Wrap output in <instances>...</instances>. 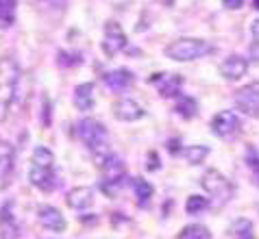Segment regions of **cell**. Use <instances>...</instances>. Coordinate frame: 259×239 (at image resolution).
I'll return each instance as SVG.
<instances>
[{
    "mask_svg": "<svg viewBox=\"0 0 259 239\" xmlns=\"http://www.w3.org/2000/svg\"><path fill=\"white\" fill-rule=\"evenodd\" d=\"M28 180L41 192H55L59 187V176L55 172V155L53 150L37 146L31 157V168H28Z\"/></svg>",
    "mask_w": 259,
    "mask_h": 239,
    "instance_id": "obj_1",
    "label": "cell"
},
{
    "mask_svg": "<svg viewBox=\"0 0 259 239\" xmlns=\"http://www.w3.org/2000/svg\"><path fill=\"white\" fill-rule=\"evenodd\" d=\"M76 130H78L81 141L85 144V148L94 155L96 165H100L107 157L111 155V150H109V133H107L105 124H100V122L94 120V118H85V120L78 122Z\"/></svg>",
    "mask_w": 259,
    "mask_h": 239,
    "instance_id": "obj_2",
    "label": "cell"
},
{
    "mask_svg": "<svg viewBox=\"0 0 259 239\" xmlns=\"http://www.w3.org/2000/svg\"><path fill=\"white\" fill-rule=\"evenodd\" d=\"M18 81H20V70L16 61L3 59L0 61V122H5L7 115H9L11 103L16 98Z\"/></svg>",
    "mask_w": 259,
    "mask_h": 239,
    "instance_id": "obj_3",
    "label": "cell"
},
{
    "mask_svg": "<svg viewBox=\"0 0 259 239\" xmlns=\"http://www.w3.org/2000/svg\"><path fill=\"white\" fill-rule=\"evenodd\" d=\"M211 43L198 37H181L165 46V57L172 61H196L211 53Z\"/></svg>",
    "mask_w": 259,
    "mask_h": 239,
    "instance_id": "obj_4",
    "label": "cell"
},
{
    "mask_svg": "<svg viewBox=\"0 0 259 239\" xmlns=\"http://www.w3.org/2000/svg\"><path fill=\"white\" fill-rule=\"evenodd\" d=\"M100 170H103V178H100V189H103L109 198H113L122 187L126 185V168H124V163H122V159L116 157L111 152L109 157L105 159L103 163L98 165Z\"/></svg>",
    "mask_w": 259,
    "mask_h": 239,
    "instance_id": "obj_5",
    "label": "cell"
},
{
    "mask_svg": "<svg viewBox=\"0 0 259 239\" xmlns=\"http://www.w3.org/2000/svg\"><path fill=\"white\" fill-rule=\"evenodd\" d=\"M200 185H203V189H205L207 196L211 198L213 207L227 205V202L233 198V194H235V187H233L231 180H229L222 172L213 170V168L207 170V172L203 174V178H200Z\"/></svg>",
    "mask_w": 259,
    "mask_h": 239,
    "instance_id": "obj_6",
    "label": "cell"
},
{
    "mask_svg": "<svg viewBox=\"0 0 259 239\" xmlns=\"http://www.w3.org/2000/svg\"><path fill=\"white\" fill-rule=\"evenodd\" d=\"M235 107L248 118H259V81L240 87L235 93Z\"/></svg>",
    "mask_w": 259,
    "mask_h": 239,
    "instance_id": "obj_7",
    "label": "cell"
},
{
    "mask_svg": "<svg viewBox=\"0 0 259 239\" xmlns=\"http://www.w3.org/2000/svg\"><path fill=\"white\" fill-rule=\"evenodd\" d=\"M126 48V33L116 20H109L105 24V35H103V50L107 57H116L118 53Z\"/></svg>",
    "mask_w": 259,
    "mask_h": 239,
    "instance_id": "obj_8",
    "label": "cell"
},
{
    "mask_svg": "<svg viewBox=\"0 0 259 239\" xmlns=\"http://www.w3.org/2000/svg\"><path fill=\"white\" fill-rule=\"evenodd\" d=\"M240 126L242 124H240V118H237L235 111H220V113H215L211 120V130L220 139H231V137H235Z\"/></svg>",
    "mask_w": 259,
    "mask_h": 239,
    "instance_id": "obj_9",
    "label": "cell"
},
{
    "mask_svg": "<svg viewBox=\"0 0 259 239\" xmlns=\"http://www.w3.org/2000/svg\"><path fill=\"white\" fill-rule=\"evenodd\" d=\"M16 172V148L9 141L0 139V189H7Z\"/></svg>",
    "mask_w": 259,
    "mask_h": 239,
    "instance_id": "obj_10",
    "label": "cell"
},
{
    "mask_svg": "<svg viewBox=\"0 0 259 239\" xmlns=\"http://www.w3.org/2000/svg\"><path fill=\"white\" fill-rule=\"evenodd\" d=\"M148 83L157 87V91H159L161 98H175V96H179V91H181L183 78L179 74H165V72H159V74L150 76Z\"/></svg>",
    "mask_w": 259,
    "mask_h": 239,
    "instance_id": "obj_11",
    "label": "cell"
},
{
    "mask_svg": "<svg viewBox=\"0 0 259 239\" xmlns=\"http://www.w3.org/2000/svg\"><path fill=\"white\" fill-rule=\"evenodd\" d=\"M37 220H39L41 226L48 228V230H53V233H63L66 226H68L63 213L57 207H50V205H41L37 209Z\"/></svg>",
    "mask_w": 259,
    "mask_h": 239,
    "instance_id": "obj_12",
    "label": "cell"
},
{
    "mask_svg": "<svg viewBox=\"0 0 259 239\" xmlns=\"http://www.w3.org/2000/svg\"><path fill=\"white\" fill-rule=\"evenodd\" d=\"M248 72V59L240 55H229L225 61L220 63V74L227 81H240V78Z\"/></svg>",
    "mask_w": 259,
    "mask_h": 239,
    "instance_id": "obj_13",
    "label": "cell"
},
{
    "mask_svg": "<svg viewBox=\"0 0 259 239\" xmlns=\"http://www.w3.org/2000/svg\"><path fill=\"white\" fill-rule=\"evenodd\" d=\"M66 202L70 209H74L78 213H88L94 207V192L90 187H74L66 196Z\"/></svg>",
    "mask_w": 259,
    "mask_h": 239,
    "instance_id": "obj_14",
    "label": "cell"
},
{
    "mask_svg": "<svg viewBox=\"0 0 259 239\" xmlns=\"http://www.w3.org/2000/svg\"><path fill=\"white\" fill-rule=\"evenodd\" d=\"M113 115L122 122H135L144 118V109L140 103H135L133 98H120L116 105H113Z\"/></svg>",
    "mask_w": 259,
    "mask_h": 239,
    "instance_id": "obj_15",
    "label": "cell"
},
{
    "mask_svg": "<svg viewBox=\"0 0 259 239\" xmlns=\"http://www.w3.org/2000/svg\"><path fill=\"white\" fill-rule=\"evenodd\" d=\"M105 85H107V89L109 91H116V93H122V91H126L128 87L133 85V74L128 72L126 68H120V70H111V72H107L105 74Z\"/></svg>",
    "mask_w": 259,
    "mask_h": 239,
    "instance_id": "obj_16",
    "label": "cell"
},
{
    "mask_svg": "<svg viewBox=\"0 0 259 239\" xmlns=\"http://www.w3.org/2000/svg\"><path fill=\"white\" fill-rule=\"evenodd\" d=\"M18 237H20V226L11 213V202H7L0 209V239H18Z\"/></svg>",
    "mask_w": 259,
    "mask_h": 239,
    "instance_id": "obj_17",
    "label": "cell"
},
{
    "mask_svg": "<svg viewBox=\"0 0 259 239\" xmlns=\"http://www.w3.org/2000/svg\"><path fill=\"white\" fill-rule=\"evenodd\" d=\"M94 83H81L74 89V107L78 111H92L94 109V103H96V93H94Z\"/></svg>",
    "mask_w": 259,
    "mask_h": 239,
    "instance_id": "obj_18",
    "label": "cell"
},
{
    "mask_svg": "<svg viewBox=\"0 0 259 239\" xmlns=\"http://www.w3.org/2000/svg\"><path fill=\"white\" fill-rule=\"evenodd\" d=\"M131 187H133V194H135V200H138V205L140 207H146L148 205V200L153 198V185L148 183L146 178H142V176H135L131 180Z\"/></svg>",
    "mask_w": 259,
    "mask_h": 239,
    "instance_id": "obj_19",
    "label": "cell"
},
{
    "mask_svg": "<svg viewBox=\"0 0 259 239\" xmlns=\"http://www.w3.org/2000/svg\"><path fill=\"white\" fill-rule=\"evenodd\" d=\"M253 237H255L253 222L246 220V217H240L229 226V239H253Z\"/></svg>",
    "mask_w": 259,
    "mask_h": 239,
    "instance_id": "obj_20",
    "label": "cell"
},
{
    "mask_svg": "<svg viewBox=\"0 0 259 239\" xmlns=\"http://www.w3.org/2000/svg\"><path fill=\"white\" fill-rule=\"evenodd\" d=\"M175 111L181 115L183 120H192V118H196V113H198V105L192 96H179L177 105H175Z\"/></svg>",
    "mask_w": 259,
    "mask_h": 239,
    "instance_id": "obj_21",
    "label": "cell"
},
{
    "mask_svg": "<svg viewBox=\"0 0 259 239\" xmlns=\"http://www.w3.org/2000/svg\"><path fill=\"white\" fill-rule=\"evenodd\" d=\"M16 0H0V28H9L16 22Z\"/></svg>",
    "mask_w": 259,
    "mask_h": 239,
    "instance_id": "obj_22",
    "label": "cell"
},
{
    "mask_svg": "<svg viewBox=\"0 0 259 239\" xmlns=\"http://www.w3.org/2000/svg\"><path fill=\"white\" fill-rule=\"evenodd\" d=\"M207 155H209V148L207 146H198V144H194V146H188V148H183V157H185V161L192 163V165H198V163H203Z\"/></svg>",
    "mask_w": 259,
    "mask_h": 239,
    "instance_id": "obj_23",
    "label": "cell"
},
{
    "mask_svg": "<svg viewBox=\"0 0 259 239\" xmlns=\"http://www.w3.org/2000/svg\"><path fill=\"white\" fill-rule=\"evenodd\" d=\"M207 207H209V200H207L205 196H198V194L190 196L188 202H185V211H188L190 215H198V213H203Z\"/></svg>",
    "mask_w": 259,
    "mask_h": 239,
    "instance_id": "obj_24",
    "label": "cell"
},
{
    "mask_svg": "<svg viewBox=\"0 0 259 239\" xmlns=\"http://www.w3.org/2000/svg\"><path fill=\"white\" fill-rule=\"evenodd\" d=\"M179 239H211V233L209 228L200 226V224H192V226H185L181 230Z\"/></svg>",
    "mask_w": 259,
    "mask_h": 239,
    "instance_id": "obj_25",
    "label": "cell"
},
{
    "mask_svg": "<svg viewBox=\"0 0 259 239\" xmlns=\"http://www.w3.org/2000/svg\"><path fill=\"white\" fill-rule=\"evenodd\" d=\"M246 161H248V165H250V170H253V174L259 178V155H255V150H248Z\"/></svg>",
    "mask_w": 259,
    "mask_h": 239,
    "instance_id": "obj_26",
    "label": "cell"
},
{
    "mask_svg": "<svg viewBox=\"0 0 259 239\" xmlns=\"http://www.w3.org/2000/svg\"><path fill=\"white\" fill-rule=\"evenodd\" d=\"M146 168H148L150 172L161 168V163H159V157H157V152H148V163H146Z\"/></svg>",
    "mask_w": 259,
    "mask_h": 239,
    "instance_id": "obj_27",
    "label": "cell"
},
{
    "mask_svg": "<svg viewBox=\"0 0 259 239\" xmlns=\"http://www.w3.org/2000/svg\"><path fill=\"white\" fill-rule=\"evenodd\" d=\"M248 57L253 63H259V41L253 39V43H250V48H248Z\"/></svg>",
    "mask_w": 259,
    "mask_h": 239,
    "instance_id": "obj_28",
    "label": "cell"
},
{
    "mask_svg": "<svg viewBox=\"0 0 259 239\" xmlns=\"http://www.w3.org/2000/svg\"><path fill=\"white\" fill-rule=\"evenodd\" d=\"M222 3H225L229 9H240V7L244 5V0H222Z\"/></svg>",
    "mask_w": 259,
    "mask_h": 239,
    "instance_id": "obj_29",
    "label": "cell"
},
{
    "mask_svg": "<svg viewBox=\"0 0 259 239\" xmlns=\"http://www.w3.org/2000/svg\"><path fill=\"white\" fill-rule=\"evenodd\" d=\"M250 33H253V39L259 41V18L253 22V24H250Z\"/></svg>",
    "mask_w": 259,
    "mask_h": 239,
    "instance_id": "obj_30",
    "label": "cell"
},
{
    "mask_svg": "<svg viewBox=\"0 0 259 239\" xmlns=\"http://www.w3.org/2000/svg\"><path fill=\"white\" fill-rule=\"evenodd\" d=\"M255 7H259V0H255Z\"/></svg>",
    "mask_w": 259,
    "mask_h": 239,
    "instance_id": "obj_31",
    "label": "cell"
}]
</instances>
